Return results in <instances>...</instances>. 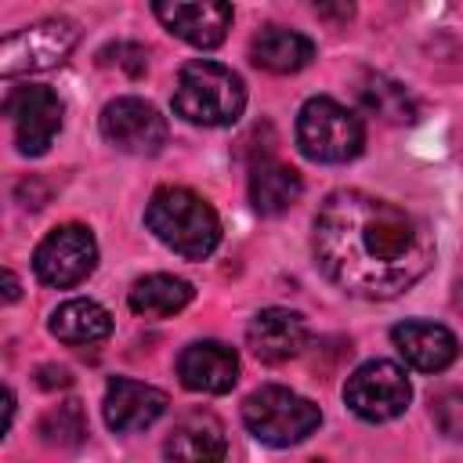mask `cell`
I'll return each mask as SVG.
<instances>
[{
  "label": "cell",
  "mask_w": 463,
  "mask_h": 463,
  "mask_svg": "<svg viewBox=\"0 0 463 463\" xmlns=\"http://www.w3.org/2000/svg\"><path fill=\"white\" fill-rule=\"evenodd\" d=\"M311 242L329 282L373 300L405 293L434 264L427 224L358 188H336L322 199Z\"/></svg>",
  "instance_id": "cell-1"
},
{
  "label": "cell",
  "mask_w": 463,
  "mask_h": 463,
  "mask_svg": "<svg viewBox=\"0 0 463 463\" xmlns=\"http://www.w3.org/2000/svg\"><path fill=\"white\" fill-rule=\"evenodd\" d=\"M145 224L159 242H166L174 253L188 260L210 257L221 242V221L213 206L181 184H166L152 192L145 206Z\"/></svg>",
  "instance_id": "cell-2"
},
{
  "label": "cell",
  "mask_w": 463,
  "mask_h": 463,
  "mask_svg": "<svg viewBox=\"0 0 463 463\" xmlns=\"http://www.w3.org/2000/svg\"><path fill=\"white\" fill-rule=\"evenodd\" d=\"M246 109L242 80L210 58L188 61L174 87V112L195 127H228Z\"/></svg>",
  "instance_id": "cell-3"
},
{
  "label": "cell",
  "mask_w": 463,
  "mask_h": 463,
  "mask_svg": "<svg viewBox=\"0 0 463 463\" xmlns=\"http://www.w3.org/2000/svg\"><path fill=\"white\" fill-rule=\"evenodd\" d=\"M242 423L257 441L286 449V445L304 441L322 423V412H318V405L311 398L271 383V387L253 391L242 402Z\"/></svg>",
  "instance_id": "cell-4"
},
{
  "label": "cell",
  "mask_w": 463,
  "mask_h": 463,
  "mask_svg": "<svg viewBox=\"0 0 463 463\" xmlns=\"http://www.w3.org/2000/svg\"><path fill=\"white\" fill-rule=\"evenodd\" d=\"M365 130L362 119L333 98L304 101L297 116V145L315 163H347L362 152Z\"/></svg>",
  "instance_id": "cell-5"
},
{
  "label": "cell",
  "mask_w": 463,
  "mask_h": 463,
  "mask_svg": "<svg viewBox=\"0 0 463 463\" xmlns=\"http://www.w3.org/2000/svg\"><path fill=\"white\" fill-rule=\"evenodd\" d=\"M80 43V25L72 18H43L36 25H25L0 43V72L7 80L25 72H43L61 65L72 47Z\"/></svg>",
  "instance_id": "cell-6"
},
{
  "label": "cell",
  "mask_w": 463,
  "mask_h": 463,
  "mask_svg": "<svg viewBox=\"0 0 463 463\" xmlns=\"http://www.w3.org/2000/svg\"><path fill=\"white\" fill-rule=\"evenodd\" d=\"M409 398H412V387H409L405 373L383 358L358 365L344 383L347 409L365 423H387V420L402 416Z\"/></svg>",
  "instance_id": "cell-7"
},
{
  "label": "cell",
  "mask_w": 463,
  "mask_h": 463,
  "mask_svg": "<svg viewBox=\"0 0 463 463\" xmlns=\"http://www.w3.org/2000/svg\"><path fill=\"white\" fill-rule=\"evenodd\" d=\"M98 264V242L83 224H61L54 228L33 253V271L40 282L69 289L83 282Z\"/></svg>",
  "instance_id": "cell-8"
},
{
  "label": "cell",
  "mask_w": 463,
  "mask_h": 463,
  "mask_svg": "<svg viewBox=\"0 0 463 463\" xmlns=\"http://www.w3.org/2000/svg\"><path fill=\"white\" fill-rule=\"evenodd\" d=\"M4 112L14 127V145L22 156H43L61 130V101L51 87H14L4 98Z\"/></svg>",
  "instance_id": "cell-9"
},
{
  "label": "cell",
  "mask_w": 463,
  "mask_h": 463,
  "mask_svg": "<svg viewBox=\"0 0 463 463\" xmlns=\"http://www.w3.org/2000/svg\"><path fill=\"white\" fill-rule=\"evenodd\" d=\"M101 134L119 152L156 156L166 145V119L145 98H116L101 112Z\"/></svg>",
  "instance_id": "cell-10"
},
{
  "label": "cell",
  "mask_w": 463,
  "mask_h": 463,
  "mask_svg": "<svg viewBox=\"0 0 463 463\" xmlns=\"http://www.w3.org/2000/svg\"><path fill=\"white\" fill-rule=\"evenodd\" d=\"M307 322L289 307H264L246 326V344L264 365H282L307 347Z\"/></svg>",
  "instance_id": "cell-11"
},
{
  "label": "cell",
  "mask_w": 463,
  "mask_h": 463,
  "mask_svg": "<svg viewBox=\"0 0 463 463\" xmlns=\"http://www.w3.org/2000/svg\"><path fill=\"white\" fill-rule=\"evenodd\" d=\"M177 376L188 391L203 394H224L239 380V358L221 340H195L177 358Z\"/></svg>",
  "instance_id": "cell-12"
},
{
  "label": "cell",
  "mask_w": 463,
  "mask_h": 463,
  "mask_svg": "<svg viewBox=\"0 0 463 463\" xmlns=\"http://www.w3.org/2000/svg\"><path fill=\"white\" fill-rule=\"evenodd\" d=\"M391 340L398 347V354L420 369V373H441L445 365L456 362L459 344L452 336V329L438 326V322H423V318H405L391 329Z\"/></svg>",
  "instance_id": "cell-13"
},
{
  "label": "cell",
  "mask_w": 463,
  "mask_h": 463,
  "mask_svg": "<svg viewBox=\"0 0 463 463\" xmlns=\"http://www.w3.org/2000/svg\"><path fill=\"white\" fill-rule=\"evenodd\" d=\"M166 412V394L152 383H137V380H123L116 376L105 387V423L119 434H134L152 427L159 416Z\"/></svg>",
  "instance_id": "cell-14"
},
{
  "label": "cell",
  "mask_w": 463,
  "mask_h": 463,
  "mask_svg": "<svg viewBox=\"0 0 463 463\" xmlns=\"http://www.w3.org/2000/svg\"><path fill=\"white\" fill-rule=\"evenodd\" d=\"M152 11L174 36H181L184 43L203 47V51L224 43L228 25H232V7L210 4V0H203V4H177L174 0V4H156Z\"/></svg>",
  "instance_id": "cell-15"
},
{
  "label": "cell",
  "mask_w": 463,
  "mask_h": 463,
  "mask_svg": "<svg viewBox=\"0 0 463 463\" xmlns=\"http://www.w3.org/2000/svg\"><path fill=\"white\" fill-rule=\"evenodd\" d=\"M163 463H224V427L213 412H188L163 441Z\"/></svg>",
  "instance_id": "cell-16"
},
{
  "label": "cell",
  "mask_w": 463,
  "mask_h": 463,
  "mask_svg": "<svg viewBox=\"0 0 463 463\" xmlns=\"http://www.w3.org/2000/svg\"><path fill=\"white\" fill-rule=\"evenodd\" d=\"M304 192L300 174L289 163H275V159H260L250 170V203L257 213L264 217H279L286 213Z\"/></svg>",
  "instance_id": "cell-17"
},
{
  "label": "cell",
  "mask_w": 463,
  "mask_h": 463,
  "mask_svg": "<svg viewBox=\"0 0 463 463\" xmlns=\"http://www.w3.org/2000/svg\"><path fill=\"white\" fill-rule=\"evenodd\" d=\"M250 58H253V65H260L268 72H300L315 58V43L304 33H293L282 25H264L250 40Z\"/></svg>",
  "instance_id": "cell-18"
},
{
  "label": "cell",
  "mask_w": 463,
  "mask_h": 463,
  "mask_svg": "<svg viewBox=\"0 0 463 463\" xmlns=\"http://www.w3.org/2000/svg\"><path fill=\"white\" fill-rule=\"evenodd\" d=\"M354 94H358V101L365 105V112H373V116L383 119V123L405 127V123H416V116H420L416 98H412L398 80H391V76H383V72H362Z\"/></svg>",
  "instance_id": "cell-19"
},
{
  "label": "cell",
  "mask_w": 463,
  "mask_h": 463,
  "mask_svg": "<svg viewBox=\"0 0 463 463\" xmlns=\"http://www.w3.org/2000/svg\"><path fill=\"white\" fill-rule=\"evenodd\" d=\"M195 297L192 282L177 279V275H145L130 286V307L145 318H166V315H177L181 307H188Z\"/></svg>",
  "instance_id": "cell-20"
},
{
  "label": "cell",
  "mask_w": 463,
  "mask_h": 463,
  "mask_svg": "<svg viewBox=\"0 0 463 463\" xmlns=\"http://www.w3.org/2000/svg\"><path fill=\"white\" fill-rule=\"evenodd\" d=\"M51 333L61 344H98L112 333V318L101 304L80 297V300H65L51 315Z\"/></svg>",
  "instance_id": "cell-21"
},
{
  "label": "cell",
  "mask_w": 463,
  "mask_h": 463,
  "mask_svg": "<svg viewBox=\"0 0 463 463\" xmlns=\"http://www.w3.org/2000/svg\"><path fill=\"white\" fill-rule=\"evenodd\" d=\"M40 438L47 445H58V449H72L87 438V416H83V405L80 402H61V405H51L40 423H36Z\"/></svg>",
  "instance_id": "cell-22"
},
{
  "label": "cell",
  "mask_w": 463,
  "mask_h": 463,
  "mask_svg": "<svg viewBox=\"0 0 463 463\" xmlns=\"http://www.w3.org/2000/svg\"><path fill=\"white\" fill-rule=\"evenodd\" d=\"M430 412H434V423L445 438L463 441V391H441L434 398Z\"/></svg>",
  "instance_id": "cell-23"
},
{
  "label": "cell",
  "mask_w": 463,
  "mask_h": 463,
  "mask_svg": "<svg viewBox=\"0 0 463 463\" xmlns=\"http://www.w3.org/2000/svg\"><path fill=\"white\" fill-rule=\"evenodd\" d=\"M98 61L101 65H123L130 76H141L145 72V47H137V43H112V47H105L98 54Z\"/></svg>",
  "instance_id": "cell-24"
},
{
  "label": "cell",
  "mask_w": 463,
  "mask_h": 463,
  "mask_svg": "<svg viewBox=\"0 0 463 463\" xmlns=\"http://www.w3.org/2000/svg\"><path fill=\"white\" fill-rule=\"evenodd\" d=\"M36 383L43 391H54V387H69L72 383V373L65 365H40L36 369Z\"/></svg>",
  "instance_id": "cell-25"
},
{
  "label": "cell",
  "mask_w": 463,
  "mask_h": 463,
  "mask_svg": "<svg viewBox=\"0 0 463 463\" xmlns=\"http://www.w3.org/2000/svg\"><path fill=\"white\" fill-rule=\"evenodd\" d=\"M315 14H318V18H336V22H347V18L354 14V7H351V4H340V7H329V4H315Z\"/></svg>",
  "instance_id": "cell-26"
},
{
  "label": "cell",
  "mask_w": 463,
  "mask_h": 463,
  "mask_svg": "<svg viewBox=\"0 0 463 463\" xmlns=\"http://www.w3.org/2000/svg\"><path fill=\"white\" fill-rule=\"evenodd\" d=\"M4 300L7 304L18 300V279H14V271H4Z\"/></svg>",
  "instance_id": "cell-27"
},
{
  "label": "cell",
  "mask_w": 463,
  "mask_h": 463,
  "mask_svg": "<svg viewBox=\"0 0 463 463\" xmlns=\"http://www.w3.org/2000/svg\"><path fill=\"white\" fill-rule=\"evenodd\" d=\"M456 307L463 311V282H459V289H456Z\"/></svg>",
  "instance_id": "cell-28"
},
{
  "label": "cell",
  "mask_w": 463,
  "mask_h": 463,
  "mask_svg": "<svg viewBox=\"0 0 463 463\" xmlns=\"http://www.w3.org/2000/svg\"><path fill=\"white\" fill-rule=\"evenodd\" d=\"M307 463H326V459H307Z\"/></svg>",
  "instance_id": "cell-29"
}]
</instances>
